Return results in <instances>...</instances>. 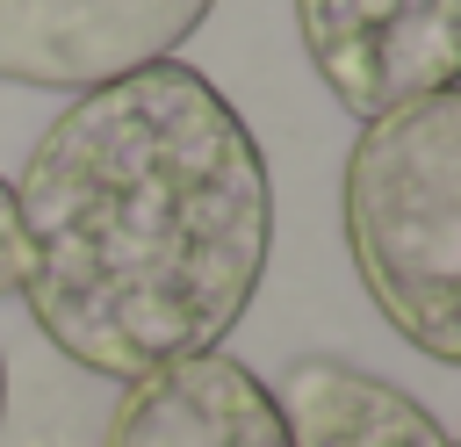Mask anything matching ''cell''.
I'll use <instances>...</instances> for the list:
<instances>
[{
    "label": "cell",
    "mask_w": 461,
    "mask_h": 447,
    "mask_svg": "<svg viewBox=\"0 0 461 447\" xmlns=\"http://www.w3.org/2000/svg\"><path fill=\"white\" fill-rule=\"evenodd\" d=\"M14 209L36 332L108 382L223 346L274 245L267 159L180 58L72 94L36 137Z\"/></svg>",
    "instance_id": "1"
},
{
    "label": "cell",
    "mask_w": 461,
    "mask_h": 447,
    "mask_svg": "<svg viewBox=\"0 0 461 447\" xmlns=\"http://www.w3.org/2000/svg\"><path fill=\"white\" fill-rule=\"evenodd\" d=\"M339 202L375 310L425 360H461V94L439 87L367 115Z\"/></svg>",
    "instance_id": "2"
},
{
    "label": "cell",
    "mask_w": 461,
    "mask_h": 447,
    "mask_svg": "<svg viewBox=\"0 0 461 447\" xmlns=\"http://www.w3.org/2000/svg\"><path fill=\"white\" fill-rule=\"evenodd\" d=\"M216 0H0V79L94 94L166 65Z\"/></svg>",
    "instance_id": "3"
},
{
    "label": "cell",
    "mask_w": 461,
    "mask_h": 447,
    "mask_svg": "<svg viewBox=\"0 0 461 447\" xmlns=\"http://www.w3.org/2000/svg\"><path fill=\"white\" fill-rule=\"evenodd\" d=\"M317 79L367 123L461 72V0H295Z\"/></svg>",
    "instance_id": "4"
},
{
    "label": "cell",
    "mask_w": 461,
    "mask_h": 447,
    "mask_svg": "<svg viewBox=\"0 0 461 447\" xmlns=\"http://www.w3.org/2000/svg\"><path fill=\"white\" fill-rule=\"evenodd\" d=\"M101 447H288L274 389L223 346L122 382Z\"/></svg>",
    "instance_id": "5"
},
{
    "label": "cell",
    "mask_w": 461,
    "mask_h": 447,
    "mask_svg": "<svg viewBox=\"0 0 461 447\" xmlns=\"http://www.w3.org/2000/svg\"><path fill=\"white\" fill-rule=\"evenodd\" d=\"M274 404H281L288 447H454V433L411 389L331 353H303L281 375Z\"/></svg>",
    "instance_id": "6"
},
{
    "label": "cell",
    "mask_w": 461,
    "mask_h": 447,
    "mask_svg": "<svg viewBox=\"0 0 461 447\" xmlns=\"http://www.w3.org/2000/svg\"><path fill=\"white\" fill-rule=\"evenodd\" d=\"M22 274H29V238H22L14 180H0V296H22Z\"/></svg>",
    "instance_id": "7"
},
{
    "label": "cell",
    "mask_w": 461,
    "mask_h": 447,
    "mask_svg": "<svg viewBox=\"0 0 461 447\" xmlns=\"http://www.w3.org/2000/svg\"><path fill=\"white\" fill-rule=\"evenodd\" d=\"M0 425H7V360H0Z\"/></svg>",
    "instance_id": "8"
}]
</instances>
